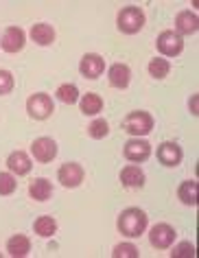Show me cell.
<instances>
[{
  "mask_svg": "<svg viewBox=\"0 0 199 258\" xmlns=\"http://www.w3.org/2000/svg\"><path fill=\"white\" fill-rule=\"evenodd\" d=\"M156 46H158L160 53L166 55V57H177L184 50V40L179 33H175V31H162V33L158 35Z\"/></svg>",
  "mask_w": 199,
  "mask_h": 258,
  "instance_id": "5b68a950",
  "label": "cell"
},
{
  "mask_svg": "<svg viewBox=\"0 0 199 258\" xmlns=\"http://www.w3.org/2000/svg\"><path fill=\"white\" fill-rule=\"evenodd\" d=\"M57 177L66 188H77L83 182V169L77 162H66L57 173Z\"/></svg>",
  "mask_w": 199,
  "mask_h": 258,
  "instance_id": "8fae6325",
  "label": "cell"
},
{
  "mask_svg": "<svg viewBox=\"0 0 199 258\" xmlns=\"http://www.w3.org/2000/svg\"><path fill=\"white\" fill-rule=\"evenodd\" d=\"M158 160L164 166H177L182 162V149L177 143H162L158 147Z\"/></svg>",
  "mask_w": 199,
  "mask_h": 258,
  "instance_id": "4fadbf2b",
  "label": "cell"
},
{
  "mask_svg": "<svg viewBox=\"0 0 199 258\" xmlns=\"http://www.w3.org/2000/svg\"><path fill=\"white\" fill-rule=\"evenodd\" d=\"M107 134H110V125H107L105 118H96V120L90 122V127H88V136L90 138L101 140V138H105Z\"/></svg>",
  "mask_w": 199,
  "mask_h": 258,
  "instance_id": "cb8c5ba5",
  "label": "cell"
},
{
  "mask_svg": "<svg viewBox=\"0 0 199 258\" xmlns=\"http://www.w3.org/2000/svg\"><path fill=\"white\" fill-rule=\"evenodd\" d=\"M29 195L35 199V202H46L53 195V184L48 182L46 177H37L29 184Z\"/></svg>",
  "mask_w": 199,
  "mask_h": 258,
  "instance_id": "e0dca14e",
  "label": "cell"
},
{
  "mask_svg": "<svg viewBox=\"0 0 199 258\" xmlns=\"http://www.w3.org/2000/svg\"><path fill=\"white\" fill-rule=\"evenodd\" d=\"M31 37H33L35 44H40V46H48V44L55 42V29L50 27V24H33V29H31Z\"/></svg>",
  "mask_w": 199,
  "mask_h": 258,
  "instance_id": "ac0fdd59",
  "label": "cell"
},
{
  "mask_svg": "<svg viewBox=\"0 0 199 258\" xmlns=\"http://www.w3.org/2000/svg\"><path fill=\"white\" fill-rule=\"evenodd\" d=\"M118 230L125 236H140L147 230V215L140 208H127L118 217Z\"/></svg>",
  "mask_w": 199,
  "mask_h": 258,
  "instance_id": "6da1fadb",
  "label": "cell"
},
{
  "mask_svg": "<svg viewBox=\"0 0 199 258\" xmlns=\"http://www.w3.org/2000/svg\"><path fill=\"white\" fill-rule=\"evenodd\" d=\"M114 258H138V249H136V245H131V243H120L114 247Z\"/></svg>",
  "mask_w": 199,
  "mask_h": 258,
  "instance_id": "484cf974",
  "label": "cell"
},
{
  "mask_svg": "<svg viewBox=\"0 0 199 258\" xmlns=\"http://www.w3.org/2000/svg\"><path fill=\"white\" fill-rule=\"evenodd\" d=\"M101 109H103V99H101L99 94H94V92L83 94V99H81V112L83 114L94 116V114H99Z\"/></svg>",
  "mask_w": 199,
  "mask_h": 258,
  "instance_id": "ffe728a7",
  "label": "cell"
},
{
  "mask_svg": "<svg viewBox=\"0 0 199 258\" xmlns=\"http://www.w3.org/2000/svg\"><path fill=\"white\" fill-rule=\"evenodd\" d=\"M103 70H105V61L101 55H96V53L83 55V59L79 63V73L86 77V79H96V77L103 75Z\"/></svg>",
  "mask_w": 199,
  "mask_h": 258,
  "instance_id": "ba28073f",
  "label": "cell"
},
{
  "mask_svg": "<svg viewBox=\"0 0 199 258\" xmlns=\"http://www.w3.org/2000/svg\"><path fill=\"white\" fill-rule=\"evenodd\" d=\"M175 27H177V33L179 35H192L197 33L199 29V18L192 14V11H179L177 18H175Z\"/></svg>",
  "mask_w": 199,
  "mask_h": 258,
  "instance_id": "5bb4252c",
  "label": "cell"
},
{
  "mask_svg": "<svg viewBox=\"0 0 199 258\" xmlns=\"http://www.w3.org/2000/svg\"><path fill=\"white\" fill-rule=\"evenodd\" d=\"M173 241H175V230H173L169 223H156L151 228V232H149V243L156 249L171 247Z\"/></svg>",
  "mask_w": 199,
  "mask_h": 258,
  "instance_id": "8992f818",
  "label": "cell"
},
{
  "mask_svg": "<svg viewBox=\"0 0 199 258\" xmlns=\"http://www.w3.org/2000/svg\"><path fill=\"white\" fill-rule=\"evenodd\" d=\"M177 197L186 206H197V182H192V179L182 182V186L177 188Z\"/></svg>",
  "mask_w": 199,
  "mask_h": 258,
  "instance_id": "44dd1931",
  "label": "cell"
},
{
  "mask_svg": "<svg viewBox=\"0 0 199 258\" xmlns=\"http://www.w3.org/2000/svg\"><path fill=\"white\" fill-rule=\"evenodd\" d=\"M57 99L61 103H66V105H73V103L79 101V90L73 83H63V86L57 88Z\"/></svg>",
  "mask_w": 199,
  "mask_h": 258,
  "instance_id": "603a6c76",
  "label": "cell"
},
{
  "mask_svg": "<svg viewBox=\"0 0 199 258\" xmlns=\"http://www.w3.org/2000/svg\"><path fill=\"white\" fill-rule=\"evenodd\" d=\"M107 79H110V86L112 88H118V90H125L129 86V79H131V70L127 63H114L107 70Z\"/></svg>",
  "mask_w": 199,
  "mask_h": 258,
  "instance_id": "7c38bea8",
  "label": "cell"
},
{
  "mask_svg": "<svg viewBox=\"0 0 199 258\" xmlns=\"http://www.w3.org/2000/svg\"><path fill=\"white\" fill-rule=\"evenodd\" d=\"M123 127L127 134H131V136H147V134H151L153 129V116L149 112H131L127 118L123 120Z\"/></svg>",
  "mask_w": 199,
  "mask_h": 258,
  "instance_id": "3957f363",
  "label": "cell"
},
{
  "mask_svg": "<svg viewBox=\"0 0 199 258\" xmlns=\"http://www.w3.org/2000/svg\"><path fill=\"white\" fill-rule=\"evenodd\" d=\"M14 90V75L9 70H0V96L9 94Z\"/></svg>",
  "mask_w": 199,
  "mask_h": 258,
  "instance_id": "83f0119b",
  "label": "cell"
},
{
  "mask_svg": "<svg viewBox=\"0 0 199 258\" xmlns=\"http://www.w3.org/2000/svg\"><path fill=\"white\" fill-rule=\"evenodd\" d=\"M7 251L14 258H22V256H27L29 251H31V241L24 234H16V236H11L9 241H7Z\"/></svg>",
  "mask_w": 199,
  "mask_h": 258,
  "instance_id": "d6986e66",
  "label": "cell"
},
{
  "mask_svg": "<svg viewBox=\"0 0 199 258\" xmlns=\"http://www.w3.org/2000/svg\"><path fill=\"white\" fill-rule=\"evenodd\" d=\"M24 42H27L24 31L20 27H9L3 33V42H0V46H3V50H7V53H18V50L24 48Z\"/></svg>",
  "mask_w": 199,
  "mask_h": 258,
  "instance_id": "30bf717a",
  "label": "cell"
},
{
  "mask_svg": "<svg viewBox=\"0 0 199 258\" xmlns=\"http://www.w3.org/2000/svg\"><path fill=\"white\" fill-rule=\"evenodd\" d=\"M27 112L31 118L35 120H46L50 114L55 112L53 107V99L44 92H37V94H31L29 101H27Z\"/></svg>",
  "mask_w": 199,
  "mask_h": 258,
  "instance_id": "277c9868",
  "label": "cell"
},
{
  "mask_svg": "<svg viewBox=\"0 0 199 258\" xmlns=\"http://www.w3.org/2000/svg\"><path fill=\"white\" fill-rule=\"evenodd\" d=\"M169 73H171V63L166 59H160V57H156V59L149 61V75L151 77H156V79H164Z\"/></svg>",
  "mask_w": 199,
  "mask_h": 258,
  "instance_id": "d4e9b609",
  "label": "cell"
},
{
  "mask_svg": "<svg viewBox=\"0 0 199 258\" xmlns=\"http://www.w3.org/2000/svg\"><path fill=\"white\" fill-rule=\"evenodd\" d=\"M7 166H9L11 173H16V175H27L33 164H31V158L24 151H14L7 158Z\"/></svg>",
  "mask_w": 199,
  "mask_h": 258,
  "instance_id": "9a60e30c",
  "label": "cell"
},
{
  "mask_svg": "<svg viewBox=\"0 0 199 258\" xmlns=\"http://www.w3.org/2000/svg\"><path fill=\"white\" fill-rule=\"evenodd\" d=\"M125 158L129 160V162H145L147 158L151 156V145L147 143V140H140V138H131L125 143Z\"/></svg>",
  "mask_w": 199,
  "mask_h": 258,
  "instance_id": "52a82bcc",
  "label": "cell"
},
{
  "mask_svg": "<svg viewBox=\"0 0 199 258\" xmlns=\"http://www.w3.org/2000/svg\"><path fill=\"white\" fill-rule=\"evenodd\" d=\"M116 24H118V31H123L127 35H134L138 33L140 29L145 27V14L140 7H123L118 11V18H116Z\"/></svg>",
  "mask_w": 199,
  "mask_h": 258,
  "instance_id": "7a4b0ae2",
  "label": "cell"
},
{
  "mask_svg": "<svg viewBox=\"0 0 199 258\" xmlns=\"http://www.w3.org/2000/svg\"><path fill=\"white\" fill-rule=\"evenodd\" d=\"M31 153L37 162L46 164V162H53V158L57 156V145L53 138H37L33 145H31Z\"/></svg>",
  "mask_w": 199,
  "mask_h": 258,
  "instance_id": "9c48e42d",
  "label": "cell"
},
{
  "mask_svg": "<svg viewBox=\"0 0 199 258\" xmlns=\"http://www.w3.org/2000/svg\"><path fill=\"white\" fill-rule=\"evenodd\" d=\"M16 190V177L11 173H0V195H11Z\"/></svg>",
  "mask_w": 199,
  "mask_h": 258,
  "instance_id": "4316f807",
  "label": "cell"
},
{
  "mask_svg": "<svg viewBox=\"0 0 199 258\" xmlns=\"http://www.w3.org/2000/svg\"><path fill=\"white\" fill-rule=\"evenodd\" d=\"M120 182H123V186H127V188H140V186L145 184V173L140 171V166L129 164L120 171Z\"/></svg>",
  "mask_w": 199,
  "mask_h": 258,
  "instance_id": "2e32d148",
  "label": "cell"
},
{
  "mask_svg": "<svg viewBox=\"0 0 199 258\" xmlns=\"http://www.w3.org/2000/svg\"><path fill=\"white\" fill-rule=\"evenodd\" d=\"M33 228H35V234L48 238V236H53L55 232H57V221H55L53 217H40L33 223Z\"/></svg>",
  "mask_w": 199,
  "mask_h": 258,
  "instance_id": "7402d4cb",
  "label": "cell"
},
{
  "mask_svg": "<svg viewBox=\"0 0 199 258\" xmlns=\"http://www.w3.org/2000/svg\"><path fill=\"white\" fill-rule=\"evenodd\" d=\"M195 256V247L190 243H179L175 249L171 251V258H192Z\"/></svg>",
  "mask_w": 199,
  "mask_h": 258,
  "instance_id": "f1b7e54d",
  "label": "cell"
}]
</instances>
